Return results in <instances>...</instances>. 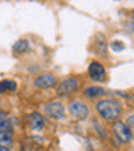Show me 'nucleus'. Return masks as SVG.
<instances>
[{
  "label": "nucleus",
  "mask_w": 134,
  "mask_h": 151,
  "mask_svg": "<svg viewBox=\"0 0 134 151\" xmlns=\"http://www.w3.org/2000/svg\"><path fill=\"white\" fill-rule=\"evenodd\" d=\"M121 104L115 99H103L97 102V112L103 120L115 122L116 118H119L121 115Z\"/></svg>",
  "instance_id": "f257e3e1"
},
{
  "label": "nucleus",
  "mask_w": 134,
  "mask_h": 151,
  "mask_svg": "<svg viewBox=\"0 0 134 151\" xmlns=\"http://www.w3.org/2000/svg\"><path fill=\"white\" fill-rule=\"evenodd\" d=\"M113 132H115V138L119 141V143H128V141L133 138L131 136V130L124 122L116 120L115 125H113Z\"/></svg>",
  "instance_id": "f03ea898"
},
{
  "label": "nucleus",
  "mask_w": 134,
  "mask_h": 151,
  "mask_svg": "<svg viewBox=\"0 0 134 151\" xmlns=\"http://www.w3.org/2000/svg\"><path fill=\"white\" fill-rule=\"evenodd\" d=\"M69 113L74 118H77V120H83V118L88 117L90 112H88V107L83 102H80V100H72L69 104Z\"/></svg>",
  "instance_id": "7ed1b4c3"
},
{
  "label": "nucleus",
  "mask_w": 134,
  "mask_h": 151,
  "mask_svg": "<svg viewBox=\"0 0 134 151\" xmlns=\"http://www.w3.org/2000/svg\"><path fill=\"white\" fill-rule=\"evenodd\" d=\"M44 112H46L48 117L54 118V120H62L64 115H66V109H64V105L61 102H57V100L46 104V105H44Z\"/></svg>",
  "instance_id": "20e7f679"
},
{
  "label": "nucleus",
  "mask_w": 134,
  "mask_h": 151,
  "mask_svg": "<svg viewBox=\"0 0 134 151\" xmlns=\"http://www.w3.org/2000/svg\"><path fill=\"white\" fill-rule=\"evenodd\" d=\"M78 89V81L74 77H67V79L61 81L57 86V95H71L74 92H77Z\"/></svg>",
  "instance_id": "39448f33"
},
{
  "label": "nucleus",
  "mask_w": 134,
  "mask_h": 151,
  "mask_svg": "<svg viewBox=\"0 0 134 151\" xmlns=\"http://www.w3.org/2000/svg\"><path fill=\"white\" fill-rule=\"evenodd\" d=\"M88 74H90V77H92L93 81H98V82H103V81H106V71H105L103 64H100V63H97V61L90 63V66H88Z\"/></svg>",
  "instance_id": "423d86ee"
},
{
  "label": "nucleus",
  "mask_w": 134,
  "mask_h": 151,
  "mask_svg": "<svg viewBox=\"0 0 134 151\" xmlns=\"http://www.w3.org/2000/svg\"><path fill=\"white\" fill-rule=\"evenodd\" d=\"M56 77L49 72H44V74H39L34 79V86L39 87V89H49V87H54L56 86Z\"/></svg>",
  "instance_id": "0eeeda50"
},
{
  "label": "nucleus",
  "mask_w": 134,
  "mask_h": 151,
  "mask_svg": "<svg viewBox=\"0 0 134 151\" xmlns=\"http://www.w3.org/2000/svg\"><path fill=\"white\" fill-rule=\"evenodd\" d=\"M28 122H30V127L34 130V132H41L43 128H44V118H43L41 113H31L30 117H28Z\"/></svg>",
  "instance_id": "6e6552de"
},
{
  "label": "nucleus",
  "mask_w": 134,
  "mask_h": 151,
  "mask_svg": "<svg viewBox=\"0 0 134 151\" xmlns=\"http://www.w3.org/2000/svg\"><path fill=\"white\" fill-rule=\"evenodd\" d=\"M13 138H11V132H5V130H0V146H10Z\"/></svg>",
  "instance_id": "1a4fd4ad"
},
{
  "label": "nucleus",
  "mask_w": 134,
  "mask_h": 151,
  "mask_svg": "<svg viewBox=\"0 0 134 151\" xmlns=\"http://www.w3.org/2000/svg\"><path fill=\"white\" fill-rule=\"evenodd\" d=\"M105 91L101 89V87H97V86H93V87H87L85 89V95L90 99H95V97H100V95H103Z\"/></svg>",
  "instance_id": "9d476101"
},
{
  "label": "nucleus",
  "mask_w": 134,
  "mask_h": 151,
  "mask_svg": "<svg viewBox=\"0 0 134 151\" xmlns=\"http://www.w3.org/2000/svg\"><path fill=\"white\" fill-rule=\"evenodd\" d=\"M16 89V84L13 81H2L0 82V94L4 92H13Z\"/></svg>",
  "instance_id": "9b49d317"
},
{
  "label": "nucleus",
  "mask_w": 134,
  "mask_h": 151,
  "mask_svg": "<svg viewBox=\"0 0 134 151\" xmlns=\"http://www.w3.org/2000/svg\"><path fill=\"white\" fill-rule=\"evenodd\" d=\"M0 130H5V132H11V123L10 118L7 117V113L0 112Z\"/></svg>",
  "instance_id": "f8f14e48"
},
{
  "label": "nucleus",
  "mask_w": 134,
  "mask_h": 151,
  "mask_svg": "<svg viewBox=\"0 0 134 151\" xmlns=\"http://www.w3.org/2000/svg\"><path fill=\"white\" fill-rule=\"evenodd\" d=\"M13 51L15 53H26L28 51V41L26 40H20L13 45Z\"/></svg>",
  "instance_id": "ddd939ff"
},
{
  "label": "nucleus",
  "mask_w": 134,
  "mask_h": 151,
  "mask_svg": "<svg viewBox=\"0 0 134 151\" xmlns=\"http://www.w3.org/2000/svg\"><path fill=\"white\" fill-rule=\"evenodd\" d=\"M126 125L129 127V130H131V136L134 138V115H129V117H128Z\"/></svg>",
  "instance_id": "4468645a"
},
{
  "label": "nucleus",
  "mask_w": 134,
  "mask_h": 151,
  "mask_svg": "<svg viewBox=\"0 0 134 151\" xmlns=\"http://www.w3.org/2000/svg\"><path fill=\"white\" fill-rule=\"evenodd\" d=\"M111 48L115 49V51H119V49H124V45H123V43L115 41V43H111Z\"/></svg>",
  "instance_id": "2eb2a0df"
},
{
  "label": "nucleus",
  "mask_w": 134,
  "mask_h": 151,
  "mask_svg": "<svg viewBox=\"0 0 134 151\" xmlns=\"http://www.w3.org/2000/svg\"><path fill=\"white\" fill-rule=\"evenodd\" d=\"M0 151H10L7 146H0Z\"/></svg>",
  "instance_id": "dca6fc26"
}]
</instances>
